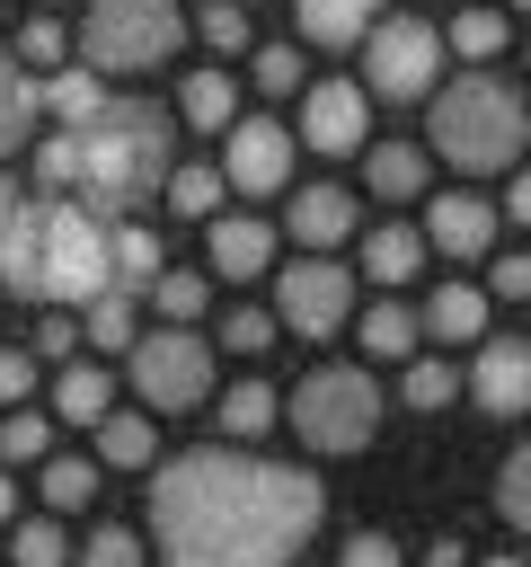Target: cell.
Returning a JSON list of instances; mask_svg holds the SVG:
<instances>
[{"label": "cell", "instance_id": "obj_30", "mask_svg": "<svg viewBox=\"0 0 531 567\" xmlns=\"http://www.w3.org/2000/svg\"><path fill=\"white\" fill-rule=\"evenodd\" d=\"M142 301H150L168 328H195V319L212 310V284H204V275H186V266H159V275L142 284Z\"/></svg>", "mask_w": 531, "mask_h": 567}, {"label": "cell", "instance_id": "obj_48", "mask_svg": "<svg viewBox=\"0 0 531 567\" xmlns=\"http://www.w3.org/2000/svg\"><path fill=\"white\" fill-rule=\"evenodd\" d=\"M478 567H531V558H513V549H504V558H478Z\"/></svg>", "mask_w": 531, "mask_h": 567}, {"label": "cell", "instance_id": "obj_49", "mask_svg": "<svg viewBox=\"0 0 531 567\" xmlns=\"http://www.w3.org/2000/svg\"><path fill=\"white\" fill-rule=\"evenodd\" d=\"M0 319H9V292H0Z\"/></svg>", "mask_w": 531, "mask_h": 567}, {"label": "cell", "instance_id": "obj_18", "mask_svg": "<svg viewBox=\"0 0 531 567\" xmlns=\"http://www.w3.org/2000/svg\"><path fill=\"white\" fill-rule=\"evenodd\" d=\"M44 124V80L18 62V44H0V159H18Z\"/></svg>", "mask_w": 531, "mask_h": 567}, {"label": "cell", "instance_id": "obj_42", "mask_svg": "<svg viewBox=\"0 0 531 567\" xmlns=\"http://www.w3.org/2000/svg\"><path fill=\"white\" fill-rule=\"evenodd\" d=\"M487 292H496V301H531V248L496 257V266H487Z\"/></svg>", "mask_w": 531, "mask_h": 567}, {"label": "cell", "instance_id": "obj_38", "mask_svg": "<svg viewBox=\"0 0 531 567\" xmlns=\"http://www.w3.org/2000/svg\"><path fill=\"white\" fill-rule=\"evenodd\" d=\"M195 35H204L212 53H248V0H204V9H195Z\"/></svg>", "mask_w": 531, "mask_h": 567}, {"label": "cell", "instance_id": "obj_53", "mask_svg": "<svg viewBox=\"0 0 531 567\" xmlns=\"http://www.w3.org/2000/svg\"><path fill=\"white\" fill-rule=\"evenodd\" d=\"M451 9H460V0H451Z\"/></svg>", "mask_w": 531, "mask_h": 567}, {"label": "cell", "instance_id": "obj_39", "mask_svg": "<svg viewBox=\"0 0 531 567\" xmlns=\"http://www.w3.org/2000/svg\"><path fill=\"white\" fill-rule=\"evenodd\" d=\"M80 346V310H35V363H71Z\"/></svg>", "mask_w": 531, "mask_h": 567}, {"label": "cell", "instance_id": "obj_31", "mask_svg": "<svg viewBox=\"0 0 531 567\" xmlns=\"http://www.w3.org/2000/svg\"><path fill=\"white\" fill-rule=\"evenodd\" d=\"M460 390H469V381H460L451 354H407V363H398V399H407V408H451Z\"/></svg>", "mask_w": 531, "mask_h": 567}, {"label": "cell", "instance_id": "obj_32", "mask_svg": "<svg viewBox=\"0 0 531 567\" xmlns=\"http://www.w3.org/2000/svg\"><path fill=\"white\" fill-rule=\"evenodd\" d=\"M44 452H53V416H44L35 399H27V408H0V461H9V470H35Z\"/></svg>", "mask_w": 531, "mask_h": 567}, {"label": "cell", "instance_id": "obj_17", "mask_svg": "<svg viewBox=\"0 0 531 567\" xmlns=\"http://www.w3.org/2000/svg\"><path fill=\"white\" fill-rule=\"evenodd\" d=\"M381 9H389V0H292V27H301V44L345 53V44H363V35L381 27Z\"/></svg>", "mask_w": 531, "mask_h": 567}, {"label": "cell", "instance_id": "obj_27", "mask_svg": "<svg viewBox=\"0 0 531 567\" xmlns=\"http://www.w3.org/2000/svg\"><path fill=\"white\" fill-rule=\"evenodd\" d=\"M97 496V461H80V452H44L35 461V505L44 514H80Z\"/></svg>", "mask_w": 531, "mask_h": 567}, {"label": "cell", "instance_id": "obj_26", "mask_svg": "<svg viewBox=\"0 0 531 567\" xmlns=\"http://www.w3.org/2000/svg\"><path fill=\"white\" fill-rule=\"evenodd\" d=\"M88 434H97V470H150V461H159V434H150V416H133V408H106Z\"/></svg>", "mask_w": 531, "mask_h": 567}, {"label": "cell", "instance_id": "obj_3", "mask_svg": "<svg viewBox=\"0 0 531 567\" xmlns=\"http://www.w3.org/2000/svg\"><path fill=\"white\" fill-rule=\"evenodd\" d=\"M115 213L80 204V195H27L18 239L0 257V292L27 310H88L97 292H133L124 284V248H115Z\"/></svg>", "mask_w": 531, "mask_h": 567}, {"label": "cell", "instance_id": "obj_40", "mask_svg": "<svg viewBox=\"0 0 531 567\" xmlns=\"http://www.w3.org/2000/svg\"><path fill=\"white\" fill-rule=\"evenodd\" d=\"M62 53H71V35H62L53 18H27V27H18V62H35V71H62Z\"/></svg>", "mask_w": 531, "mask_h": 567}, {"label": "cell", "instance_id": "obj_51", "mask_svg": "<svg viewBox=\"0 0 531 567\" xmlns=\"http://www.w3.org/2000/svg\"><path fill=\"white\" fill-rule=\"evenodd\" d=\"M522 62H531V44H522Z\"/></svg>", "mask_w": 531, "mask_h": 567}, {"label": "cell", "instance_id": "obj_4", "mask_svg": "<svg viewBox=\"0 0 531 567\" xmlns=\"http://www.w3.org/2000/svg\"><path fill=\"white\" fill-rule=\"evenodd\" d=\"M522 142H531V106L504 71L469 62L460 80H442L425 97V151L460 177H496V168H522Z\"/></svg>", "mask_w": 531, "mask_h": 567}, {"label": "cell", "instance_id": "obj_7", "mask_svg": "<svg viewBox=\"0 0 531 567\" xmlns=\"http://www.w3.org/2000/svg\"><path fill=\"white\" fill-rule=\"evenodd\" d=\"M124 372H133V390H142V408L150 416H186V408H204L212 399V337H195V328H142L133 337V354H124Z\"/></svg>", "mask_w": 531, "mask_h": 567}, {"label": "cell", "instance_id": "obj_24", "mask_svg": "<svg viewBox=\"0 0 531 567\" xmlns=\"http://www.w3.org/2000/svg\"><path fill=\"white\" fill-rule=\"evenodd\" d=\"M221 195H230L221 159H177V168H168V186H159V204H168L177 221H212V213H221Z\"/></svg>", "mask_w": 531, "mask_h": 567}, {"label": "cell", "instance_id": "obj_12", "mask_svg": "<svg viewBox=\"0 0 531 567\" xmlns=\"http://www.w3.org/2000/svg\"><path fill=\"white\" fill-rule=\"evenodd\" d=\"M496 230H504V213H496L487 195H469V186H451V195H434V204H425V248H434V257H451V266L496 257Z\"/></svg>", "mask_w": 531, "mask_h": 567}, {"label": "cell", "instance_id": "obj_46", "mask_svg": "<svg viewBox=\"0 0 531 567\" xmlns=\"http://www.w3.org/2000/svg\"><path fill=\"white\" fill-rule=\"evenodd\" d=\"M425 567H469V549H460V540H434V549H425Z\"/></svg>", "mask_w": 531, "mask_h": 567}, {"label": "cell", "instance_id": "obj_2", "mask_svg": "<svg viewBox=\"0 0 531 567\" xmlns=\"http://www.w3.org/2000/svg\"><path fill=\"white\" fill-rule=\"evenodd\" d=\"M168 168H177V115L150 106V97H124V89H106L88 115H71V124H53L35 142V186L80 195V204H97L115 221L159 204Z\"/></svg>", "mask_w": 531, "mask_h": 567}, {"label": "cell", "instance_id": "obj_6", "mask_svg": "<svg viewBox=\"0 0 531 567\" xmlns=\"http://www.w3.org/2000/svg\"><path fill=\"white\" fill-rule=\"evenodd\" d=\"M177 35H186L177 0H88L71 27V53L97 80H124V71H159L177 53Z\"/></svg>", "mask_w": 531, "mask_h": 567}, {"label": "cell", "instance_id": "obj_23", "mask_svg": "<svg viewBox=\"0 0 531 567\" xmlns=\"http://www.w3.org/2000/svg\"><path fill=\"white\" fill-rule=\"evenodd\" d=\"M106 408H115V372L88 363V354H71V363L53 372V416H62V425H97Z\"/></svg>", "mask_w": 531, "mask_h": 567}, {"label": "cell", "instance_id": "obj_33", "mask_svg": "<svg viewBox=\"0 0 531 567\" xmlns=\"http://www.w3.org/2000/svg\"><path fill=\"white\" fill-rule=\"evenodd\" d=\"M9 567H71V540H62V514H27L9 532Z\"/></svg>", "mask_w": 531, "mask_h": 567}, {"label": "cell", "instance_id": "obj_47", "mask_svg": "<svg viewBox=\"0 0 531 567\" xmlns=\"http://www.w3.org/2000/svg\"><path fill=\"white\" fill-rule=\"evenodd\" d=\"M9 514H18V487H9V478H0V523H9Z\"/></svg>", "mask_w": 531, "mask_h": 567}, {"label": "cell", "instance_id": "obj_29", "mask_svg": "<svg viewBox=\"0 0 531 567\" xmlns=\"http://www.w3.org/2000/svg\"><path fill=\"white\" fill-rule=\"evenodd\" d=\"M504 35H513V27H504V9H487V0H460V9H451V27H442V44H451L460 62H496V53H504Z\"/></svg>", "mask_w": 531, "mask_h": 567}, {"label": "cell", "instance_id": "obj_16", "mask_svg": "<svg viewBox=\"0 0 531 567\" xmlns=\"http://www.w3.org/2000/svg\"><path fill=\"white\" fill-rule=\"evenodd\" d=\"M487 310H496V292L451 275V284L425 292V337H434V346H478V337H487Z\"/></svg>", "mask_w": 531, "mask_h": 567}, {"label": "cell", "instance_id": "obj_21", "mask_svg": "<svg viewBox=\"0 0 531 567\" xmlns=\"http://www.w3.org/2000/svg\"><path fill=\"white\" fill-rule=\"evenodd\" d=\"M425 257H434V248H425V230H416V221H372V230H363V275H372L381 292H398Z\"/></svg>", "mask_w": 531, "mask_h": 567}, {"label": "cell", "instance_id": "obj_34", "mask_svg": "<svg viewBox=\"0 0 531 567\" xmlns=\"http://www.w3.org/2000/svg\"><path fill=\"white\" fill-rule=\"evenodd\" d=\"M248 80H257V97H301V89H310L301 44H257V53H248Z\"/></svg>", "mask_w": 531, "mask_h": 567}, {"label": "cell", "instance_id": "obj_15", "mask_svg": "<svg viewBox=\"0 0 531 567\" xmlns=\"http://www.w3.org/2000/svg\"><path fill=\"white\" fill-rule=\"evenodd\" d=\"M204 248H212V275H230V284L274 275V221H257V213H212Z\"/></svg>", "mask_w": 531, "mask_h": 567}, {"label": "cell", "instance_id": "obj_20", "mask_svg": "<svg viewBox=\"0 0 531 567\" xmlns=\"http://www.w3.org/2000/svg\"><path fill=\"white\" fill-rule=\"evenodd\" d=\"M168 115L195 124V133H230V124H239V80H230L221 62H204V71L177 80V106H168Z\"/></svg>", "mask_w": 531, "mask_h": 567}, {"label": "cell", "instance_id": "obj_37", "mask_svg": "<svg viewBox=\"0 0 531 567\" xmlns=\"http://www.w3.org/2000/svg\"><path fill=\"white\" fill-rule=\"evenodd\" d=\"M496 514H504L513 532H531V443L504 452V470H496Z\"/></svg>", "mask_w": 531, "mask_h": 567}, {"label": "cell", "instance_id": "obj_13", "mask_svg": "<svg viewBox=\"0 0 531 567\" xmlns=\"http://www.w3.org/2000/svg\"><path fill=\"white\" fill-rule=\"evenodd\" d=\"M460 381L487 416H531V337H478Z\"/></svg>", "mask_w": 531, "mask_h": 567}, {"label": "cell", "instance_id": "obj_50", "mask_svg": "<svg viewBox=\"0 0 531 567\" xmlns=\"http://www.w3.org/2000/svg\"><path fill=\"white\" fill-rule=\"evenodd\" d=\"M513 9H522V18H531V0H513Z\"/></svg>", "mask_w": 531, "mask_h": 567}, {"label": "cell", "instance_id": "obj_25", "mask_svg": "<svg viewBox=\"0 0 531 567\" xmlns=\"http://www.w3.org/2000/svg\"><path fill=\"white\" fill-rule=\"evenodd\" d=\"M212 408H221V443H257L266 425H283V399L248 372V381H230V390H212Z\"/></svg>", "mask_w": 531, "mask_h": 567}, {"label": "cell", "instance_id": "obj_35", "mask_svg": "<svg viewBox=\"0 0 531 567\" xmlns=\"http://www.w3.org/2000/svg\"><path fill=\"white\" fill-rule=\"evenodd\" d=\"M274 328H283L274 310H257V301H230V310H221V328H212V346H230V354H266V346H274Z\"/></svg>", "mask_w": 531, "mask_h": 567}, {"label": "cell", "instance_id": "obj_11", "mask_svg": "<svg viewBox=\"0 0 531 567\" xmlns=\"http://www.w3.org/2000/svg\"><path fill=\"white\" fill-rule=\"evenodd\" d=\"M363 142H372V89L363 80H310L301 89V151L354 159Z\"/></svg>", "mask_w": 531, "mask_h": 567}, {"label": "cell", "instance_id": "obj_19", "mask_svg": "<svg viewBox=\"0 0 531 567\" xmlns=\"http://www.w3.org/2000/svg\"><path fill=\"white\" fill-rule=\"evenodd\" d=\"M425 177H434V151L425 142H363V186L381 204H416Z\"/></svg>", "mask_w": 531, "mask_h": 567}, {"label": "cell", "instance_id": "obj_41", "mask_svg": "<svg viewBox=\"0 0 531 567\" xmlns=\"http://www.w3.org/2000/svg\"><path fill=\"white\" fill-rule=\"evenodd\" d=\"M35 399V346H0V408Z\"/></svg>", "mask_w": 531, "mask_h": 567}, {"label": "cell", "instance_id": "obj_45", "mask_svg": "<svg viewBox=\"0 0 531 567\" xmlns=\"http://www.w3.org/2000/svg\"><path fill=\"white\" fill-rule=\"evenodd\" d=\"M513 230H531V168H513V186H504V204H496Z\"/></svg>", "mask_w": 531, "mask_h": 567}, {"label": "cell", "instance_id": "obj_44", "mask_svg": "<svg viewBox=\"0 0 531 567\" xmlns=\"http://www.w3.org/2000/svg\"><path fill=\"white\" fill-rule=\"evenodd\" d=\"M18 213H27V186L0 168V257H9V239H18Z\"/></svg>", "mask_w": 531, "mask_h": 567}, {"label": "cell", "instance_id": "obj_28", "mask_svg": "<svg viewBox=\"0 0 531 567\" xmlns=\"http://www.w3.org/2000/svg\"><path fill=\"white\" fill-rule=\"evenodd\" d=\"M80 337H88L97 354H133V337H142V292H97V301L80 310Z\"/></svg>", "mask_w": 531, "mask_h": 567}, {"label": "cell", "instance_id": "obj_52", "mask_svg": "<svg viewBox=\"0 0 531 567\" xmlns=\"http://www.w3.org/2000/svg\"><path fill=\"white\" fill-rule=\"evenodd\" d=\"M248 9H257V0H248Z\"/></svg>", "mask_w": 531, "mask_h": 567}, {"label": "cell", "instance_id": "obj_43", "mask_svg": "<svg viewBox=\"0 0 531 567\" xmlns=\"http://www.w3.org/2000/svg\"><path fill=\"white\" fill-rule=\"evenodd\" d=\"M336 567H407V558H398V540H389V532H354V540L336 549Z\"/></svg>", "mask_w": 531, "mask_h": 567}, {"label": "cell", "instance_id": "obj_10", "mask_svg": "<svg viewBox=\"0 0 531 567\" xmlns=\"http://www.w3.org/2000/svg\"><path fill=\"white\" fill-rule=\"evenodd\" d=\"M292 151H301V133H283L274 115H239L230 133H221V177H230V195H283L292 186Z\"/></svg>", "mask_w": 531, "mask_h": 567}, {"label": "cell", "instance_id": "obj_8", "mask_svg": "<svg viewBox=\"0 0 531 567\" xmlns=\"http://www.w3.org/2000/svg\"><path fill=\"white\" fill-rule=\"evenodd\" d=\"M354 53H363V89H372V97H389V106H425V97L442 89V53H451V44H442L434 18H381Z\"/></svg>", "mask_w": 531, "mask_h": 567}, {"label": "cell", "instance_id": "obj_5", "mask_svg": "<svg viewBox=\"0 0 531 567\" xmlns=\"http://www.w3.org/2000/svg\"><path fill=\"white\" fill-rule=\"evenodd\" d=\"M283 425H292L319 461H345V452H363L372 425H381V381H372L363 363H319V372L292 381Z\"/></svg>", "mask_w": 531, "mask_h": 567}, {"label": "cell", "instance_id": "obj_22", "mask_svg": "<svg viewBox=\"0 0 531 567\" xmlns=\"http://www.w3.org/2000/svg\"><path fill=\"white\" fill-rule=\"evenodd\" d=\"M354 328H363V354H372V363H407V354H425V310H407L398 292L372 301Z\"/></svg>", "mask_w": 531, "mask_h": 567}, {"label": "cell", "instance_id": "obj_14", "mask_svg": "<svg viewBox=\"0 0 531 567\" xmlns=\"http://www.w3.org/2000/svg\"><path fill=\"white\" fill-rule=\"evenodd\" d=\"M354 230H363V213H354L345 186H327V177H319V186H292V204H283V239H301L310 257H336Z\"/></svg>", "mask_w": 531, "mask_h": 567}, {"label": "cell", "instance_id": "obj_9", "mask_svg": "<svg viewBox=\"0 0 531 567\" xmlns=\"http://www.w3.org/2000/svg\"><path fill=\"white\" fill-rule=\"evenodd\" d=\"M274 319L292 328V337H336L345 319H354V266H336V257H292V266H274Z\"/></svg>", "mask_w": 531, "mask_h": 567}, {"label": "cell", "instance_id": "obj_1", "mask_svg": "<svg viewBox=\"0 0 531 567\" xmlns=\"http://www.w3.org/2000/svg\"><path fill=\"white\" fill-rule=\"evenodd\" d=\"M319 478L257 443H195L150 461V558L159 567H292L319 540Z\"/></svg>", "mask_w": 531, "mask_h": 567}, {"label": "cell", "instance_id": "obj_36", "mask_svg": "<svg viewBox=\"0 0 531 567\" xmlns=\"http://www.w3.org/2000/svg\"><path fill=\"white\" fill-rule=\"evenodd\" d=\"M150 549H142V532H124V523H97L80 549H71V567H142Z\"/></svg>", "mask_w": 531, "mask_h": 567}]
</instances>
